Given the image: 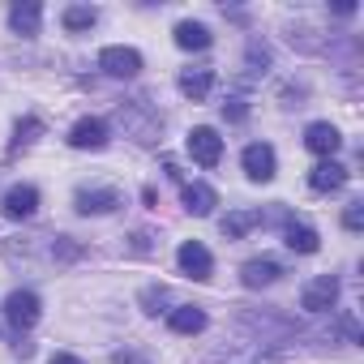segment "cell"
Wrapping results in <instances>:
<instances>
[{"instance_id": "cell-11", "label": "cell", "mask_w": 364, "mask_h": 364, "mask_svg": "<svg viewBox=\"0 0 364 364\" xmlns=\"http://www.w3.org/2000/svg\"><path fill=\"white\" fill-rule=\"evenodd\" d=\"M304 146H309L313 154H321V159H334L338 146H343V133H338L330 120H313V124L304 129Z\"/></svg>"}, {"instance_id": "cell-16", "label": "cell", "mask_w": 364, "mask_h": 364, "mask_svg": "<svg viewBox=\"0 0 364 364\" xmlns=\"http://www.w3.org/2000/svg\"><path fill=\"white\" fill-rule=\"evenodd\" d=\"M167 326H171L176 334H202V330H206V313H202L198 304H176V309L167 313Z\"/></svg>"}, {"instance_id": "cell-25", "label": "cell", "mask_w": 364, "mask_h": 364, "mask_svg": "<svg viewBox=\"0 0 364 364\" xmlns=\"http://www.w3.org/2000/svg\"><path fill=\"white\" fill-rule=\"evenodd\" d=\"M48 364H82V360H77V355H69V351H56Z\"/></svg>"}, {"instance_id": "cell-21", "label": "cell", "mask_w": 364, "mask_h": 364, "mask_svg": "<svg viewBox=\"0 0 364 364\" xmlns=\"http://www.w3.org/2000/svg\"><path fill=\"white\" fill-rule=\"evenodd\" d=\"M43 133V120L39 116H22L18 120V129H14V141H9V154H18V150H26L35 137Z\"/></svg>"}, {"instance_id": "cell-8", "label": "cell", "mask_w": 364, "mask_h": 364, "mask_svg": "<svg viewBox=\"0 0 364 364\" xmlns=\"http://www.w3.org/2000/svg\"><path fill=\"white\" fill-rule=\"evenodd\" d=\"M180 198H185V210L198 219L215 215V206H219V193L210 185H202V180H180Z\"/></svg>"}, {"instance_id": "cell-20", "label": "cell", "mask_w": 364, "mask_h": 364, "mask_svg": "<svg viewBox=\"0 0 364 364\" xmlns=\"http://www.w3.org/2000/svg\"><path fill=\"white\" fill-rule=\"evenodd\" d=\"M257 223H262V210H232V215L219 223V232H223L228 240H240V236H245V232H253Z\"/></svg>"}, {"instance_id": "cell-10", "label": "cell", "mask_w": 364, "mask_h": 364, "mask_svg": "<svg viewBox=\"0 0 364 364\" xmlns=\"http://www.w3.org/2000/svg\"><path fill=\"white\" fill-rule=\"evenodd\" d=\"M69 146L73 150H103L107 146V124L99 116H82L73 129H69Z\"/></svg>"}, {"instance_id": "cell-24", "label": "cell", "mask_w": 364, "mask_h": 364, "mask_svg": "<svg viewBox=\"0 0 364 364\" xmlns=\"http://www.w3.org/2000/svg\"><path fill=\"white\" fill-rule=\"evenodd\" d=\"M223 116H228V120H249V103H245V99H228V103H223Z\"/></svg>"}, {"instance_id": "cell-3", "label": "cell", "mask_w": 364, "mask_h": 364, "mask_svg": "<svg viewBox=\"0 0 364 364\" xmlns=\"http://www.w3.org/2000/svg\"><path fill=\"white\" fill-rule=\"evenodd\" d=\"M185 146H189L193 163H202V167H215V163L223 159V137H219L210 124H198V129H189Z\"/></svg>"}, {"instance_id": "cell-15", "label": "cell", "mask_w": 364, "mask_h": 364, "mask_svg": "<svg viewBox=\"0 0 364 364\" xmlns=\"http://www.w3.org/2000/svg\"><path fill=\"white\" fill-rule=\"evenodd\" d=\"M176 86H180V95H185V99L202 103L215 90V69H185V73L176 77Z\"/></svg>"}, {"instance_id": "cell-14", "label": "cell", "mask_w": 364, "mask_h": 364, "mask_svg": "<svg viewBox=\"0 0 364 364\" xmlns=\"http://www.w3.org/2000/svg\"><path fill=\"white\" fill-rule=\"evenodd\" d=\"M39 22H43V5H39V0H22V5L9 9V26L22 39H35L39 35Z\"/></svg>"}, {"instance_id": "cell-1", "label": "cell", "mask_w": 364, "mask_h": 364, "mask_svg": "<svg viewBox=\"0 0 364 364\" xmlns=\"http://www.w3.org/2000/svg\"><path fill=\"white\" fill-rule=\"evenodd\" d=\"M240 167H245V176L253 180V185H266V180H274V167H279V159H274V146H266V141H253V146H245V154H240Z\"/></svg>"}, {"instance_id": "cell-7", "label": "cell", "mask_w": 364, "mask_h": 364, "mask_svg": "<svg viewBox=\"0 0 364 364\" xmlns=\"http://www.w3.org/2000/svg\"><path fill=\"white\" fill-rule=\"evenodd\" d=\"M120 189H77L73 193V210L77 215H112L120 206Z\"/></svg>"}, {"instance_id": "cell-12", "label": "cell", "mask_w": 364, "mask_h": 364, "mask_svg": "<svg viewBox=\"0 0 364 364\" xmlns=\"http://www.w3.org/2000/svg\"><path fill=\"white\" fill-rule=\"evenodd\" d=\"M279 279H283V266H279L274 257H253V262L240 266V283H245L249 291L270 287V283H279Z\"/></svg>"}, {"instance_id": "cell-6", "label": "cell", "mask_w": 364, "mask_h": 364, "mask_svg": "<svg viewBox=\"0 0 364 364\" xmlns=\"http://www.w3.org/2000/svg\"><path fill=\"white\" fill-rule=\"evenodd\" d=\"M39 313H43V304H39L35 291H9V300H5V321H9V326L31 330V326L39 321Z\"/></svg>"}, {"instance_id": "cell-5", "label": "cell", "mask_w": 364, "mask_h": 364, "mask_svg": "<svg viewBox=\"0 0 364 364\" xmlns=\"http://www.w3.org/2000/svg\"><path fill=\"white\" fill-rule=\"evenodd\" d=\"M338 304V279L334 274H317L313 283H304V291H300V309H309V313H326V309H334Z\"/></svg>"}, {"instance_id": "cell-22", "label": "cell", "mask_w": 364, "mask_h": 364, "mask_svg": "<svg viewBox=\"0 0 364 364\" xmlns=\"http://www.w3.org/2000/svg\"><path fill=\"white\" fill-rule=\"evenodd\" d=\"M343 228H347V232H360V228H364V202H351V206L343 210Z\"/></svg>"}, {"instance_id": "cell-9", "label": "cell", "mask_w": 364, "mask_h": 364, "mask_svg": "<svg viewBox=\"0 0 364 364\" xmlns=\"http://www.w3.org/2000/svg\"><path fill=\"white\" fill-rule=\"evenodd\" d=\"M347 176H351V171H347L338 159H321V163L309 171V189H313V193H338V189L347 185Z\"/></svg>"}, {"instance_id": "cell-17", "label": "cell", "mask_w": 364, "mask_h": 364, "mask_svg": "<svg viewBox=\"0 0 364 364\" xmlns=\"http://www.w3.org/2000/svg\"><path fill=\"white\" fill-rule=\"evenodd\" d=\"M210 43H215L210 26H202V22H176V48H185V52H206Z\"/></svg>"}, {"instance_id": "cell-19", "label": "cell", "mask_w": 364, "mask_h": 364, "mask_svg": "<svg viewBox=\"0 0 364 364\" xmlns=\"http://www.w3.org/2000/svg\"><path fill=\"white\" fill-rule=\"evenodd\" d=\"M99 22V9L95 5H69L65 14H60V26L69 31V35H82V31H90Z\"/></svg>"}, {"instance_id": "cell-18", "label": "cell", "mask_w": 364, "mask_h": 364, "mask_svg": "<svg viewBox=\"0 0 364 364\" xmlns=\"http://www.w3.org/2000/svg\"><path fill=\"white\" fill-rule=\"evenodd\" d=\"M283 240H287V249H291V253H317V249H321V236H317L309 223H287Z\"/></svg>"}, {"instance_id": "cell-13", "label": "cell", "mask_w": 364, "mask_h": 364, "mask_svg": "<svg viewBox=\"0 0 364 364\" xmlns=\"http://www.w3.org/2000/svg\"><path fill=\"white\" fill-rule=\"evenodd\" d=\"M0 210H5L9 219H31L39 210V189L35 185H14L5 193V202H0Z\"/></svg>"}, {"instance_id": "cell-4", "label": "cell", "mask_w": 364, "mask_h": 364, "mask_svg": "<svg viewBox=\"0 0 364 364\" xmlns=\"http://www.w3.org/2000/svg\"><path fill=\"white\" fill-rule=\"evenodd\" d=\"M176 262H180V270H185L189 279H198V283H206L210 270H215V257H210V249L202 240H185V245L176 249Z\"/></svg>"}, {"instance_id": "cell-23", "label": "cell", "mask_w": 364, "mask_h": 364, "mask_svg": "<svg viewBox=\"0 0 364 364\" xmlns=\"http://www.w3.org/2000/svg\"><path fill=\"white\" fill-rule=\"evenodd\" d=\"M141 304H146V313H159V304H167V287H146Z\"/></svg>"}, {"instance_id": "cell-2", "label": "cell", "mask_w": 364, "mask_h": 364, "mask_svg": "<svg viewBox=\"0 0 364 364\" xmlns=\"http://www.w3.org/2000/svg\"><path fill=\"white\" fill-rule=\"evenodd\" d=\"M99 69H103L107 77H137V73H141V52H137V48H124V43L103 48V52H99Z\"/></svg>"}]
</instances>
